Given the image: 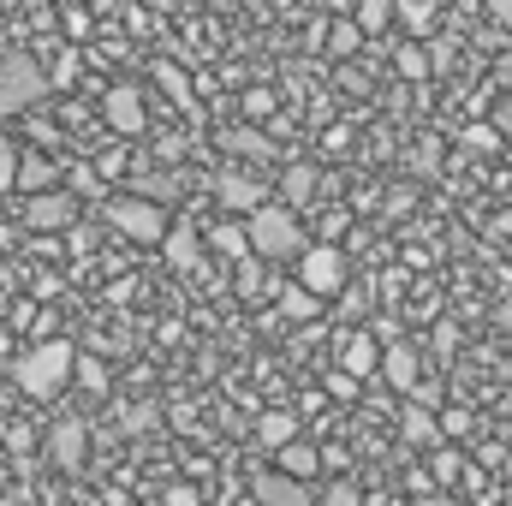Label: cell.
<instances>
[{
  "instance_id": "1",
  "label": "cell",
  "mask_w": 512,
  "mask_h": 506,
  "mask_svg": "<svg viewBox=\"0 0 512 506\" xmlns=\"http://www.w3.org/2000/svg\"><path fill=\"white\" fill-rule=\"evenodd\" d=\"M72 376H78V352H72V340H42V346H30V352L12 364V381H18L24 399H54Z\"/></svg>"
},
{
  "instance_id": "2",
  "label": "cell",
  "mask_w": 512,
  "mask_h": 506,
  "mask_svg": "<svg viewBox=\"0 0 512 506\" xmlns=\"http://www.w3.org/2000/svg\"><path fill=\"white\" fill-rule=\"evenodd\" d=\"M48 90H54V78L42 72L36 54H24V48H6V54H0V120L30 114Z\"/></svg>"
},
{
  "instance_id": "3",
  "label": "cell",
  "mask_w": 512,
  "mask_h": 506,
  "mask_svg": "<svg viewBox=\"0 0 512 506\" xmlns=\"http://www.w3.org/2000/svg\"><path fill=\"white\" fill-rule=\"evenodd\" d=\"M251 227V251L262 262H298V256L310 251L304 245V221H298V209H286V203H268L262 215L245 221Z\"/></svg>"
},
{
  "instance_id": "4",
  "label": "cell",
  "mask_w": 512,
  "mask_h": 506,
  "mask_svg": "<svg viewBox=\"0 0 512 506\" xmlns=\"http://www.w3.org/2000/svg\"><path fill=\"white\" fill-rule=\"evenodd\" d=\"M108 227L131 239V245H167L173 227H167V209L149 203V197H108Z\"/></svg>"
},
{
  "instance_id": "5",
  "label": "cell",
  "mask_w": 512,
  "mask_h": 506,
  "mask_svg": "<svg viewBox=\"0 0 512 506\" xmlns=\"http://www.w3.org/2000/svg\"><path fill=\"white\" fill-rule=\"evenodd\" d=\"M298 286L316 292L322 304L328 298H346V251L340 245H310V251L298 256Z\"/></svg>"
},
{
  "instance_id": "6",
  "label": "cell",
  "mask_w": 512,
  "mask_h": 506,
  "mask_svg": "<svg viewBox=\"0 0 512 506\" xmlns=\"http://www.w3.org/2000/svg\"><path fill=\"white\" fill-rule=\"evenodd\" d=\"M42 453H48V465L66 471V477L84 471V459H90V423H84V417H60V423H48Z\"/></svg>"
},
{
  "instance_id": "7",
  "label": "cell",
  "mask_w": 512,
  "mask_h": 506,
  "mask_svg": "<svg viewBox=\"0 0 512 506\" xmlns=\"http://www.w3.org/2000/svg\"><path fill=\"white\" fill-rule=\"evenodd\" d=\"M382 358H387V346L370 334V328H352L346 340H340V352H334V370H346L352 381H370V376H382Z\"/></svg>"
},
{
  "instance_id": "8",
  "label": "cell",
  "mask_w": 512,
  "mask_h": 506,
  "mask_svg": "<svg viewBox=\"0 0 512 506\" xmlns=\"http://www.w3.org/2000/svg\"><path fill=\"white\" fill-rule=\"evenodd\" d=\"M215 203H221L233 221H251V215L268 209V191H262V179H251V173H221V179H215Z\"/></svg>"
},
{
  "instance_id": "9",
  "label": "cell",
  "mask_w": 512,
  "mask_h": 506,
  "mask_svg": "<svg viewBox=\"0 0 512 506\" xmlns=\"http://www.w3.org/2000/svg\"><path fill=\"white\" fill-rule=\"evenodd\" d=\"M24 221L36 227V233H66L72 221H78V197L60 185V191H48V197H30L24 203Z\"/></svg>"
},
{
  "instance_id": "10",
  "label": "cell",
  "mask_w": 512,
  "mask_h": 506,
  "mask_svg": "<svg viewBox=\"0 0 512 506\" xmlns=\"http://www.w3.org/2000/svg\"><path fill=\"white\" fill-rule=\"evenodd\" d=\"M102 114H108V126L120 131V137H137V131L149 126V108H143V90L137 84H114L108 102H102Z\"/></svg>"
},
{
  "instance_id": "11",
  "label": "cell",
  "mask_w": 512,
  "mask_h": 506,
  "mask_svg": "<svg viewBox=\"0 0 512 506\" xmlns=\"http://www.w3.org/2000/svg\"><path fill=\"white\" fill-rule=\"evenodd\" d=\"M161 256H167L173 274H203V268H209V245H203V233H191V227H173V239L161 245Z\"/></svg>"
},
{
  "instance_id": "12",
  "label": "cell",
  "mask_w": 512,
  "mask_h": 506,
  "mask_svg": "<svg viewBox=\"0 0 512 506\" xmlns=\"http://www.w3.org/2000/svg\"><path fill=\"white\" fill-rule=\"evenodd\" d=\"M382 381L393 387V393H411V387L423 381V358H417V346H411V340L387 346V358H382Z\"/></svg>"
},
{
  "instance_id": "13",
  "label": "cell",
  "mask_w": 512,
  "mask_h": 506,
  "mask_svg": "<svg viewBox=\"0 0 512 506\" xmlns=\"http://www.w3.org/2000/svg\"><path fill=\"white\" fill-rule=\"evenodd\" d=\"M251 495L262 506H310V489H304V483H292V477H280V471H256Z\"/></svg>"
},
{
  "instance_id": "14",
  "label": "cell",
  "mask_w": 512,
  "mask_h": 506,
  "mask_svg": "<svg viewBox=\"0 0 512 506\" xmlns=\"http://www.w3.org/2000/svg\"><path fill=\"white\" fill-rule=\"evenodd\" d=\"M256 441H262L268 453H286L292 441H304V423H298L292 411H256Z\"/></svg>"
},
{
  "instance_id": "15",
  "label": "cell",
  "mask_w": 512,
  "mask_h": 506,
  "mask_svg": "<svg viewBox=\"0 0 512 506\" xmlns=\"http://www.w3.org/2000/svg\"><path fill=\"white\" fill-rule=\"evenodd\" d=\"M399 441H411V447H429V453H435V447H441V417L405 399V405H399Z\"/></svg>"
},
{
  "instance_id": "16",
  "label": "cell",
  "mask_w": 512,
  "mask_h": 506,
  "mask_svg": "<svg viewBox=\"0 0 512 506\" xmlns=\"http://www.w3.org/2000/svg\"><path fill=\"white\" fill-rule=\"evenodd\" d=\"M322 465H328V459H322L310 441H292L286 453H274V471H280V477H292V483H304V489L322 477Z\"/></svg>"
},
{
  "instance_id": "17",
  "label": "cell",
  "mask_w": 512,
  "mask_h": 506,
  "mask_svg": "<svg viewBox=\"0 0 512 506\" xmlns=\"http://www.w3.org/2000/svg\"><path fill=\"white\" fill-rule=\"evenodd\" d=\"M203 245H209V256H227V262H251V227L245 221H221V227H209L203 233Z\"/></svg>"
},
{
  "instance_id": "18",
  "label": "cell",
  "mask_w": 512,
  "mask_h": 506,
  "mask_svg": "<svg viewBox=\"0 0 512 506\" xmlns=\"http://www.w3.org/2000/svg\"><path fill=\"white\" fill-rule=\"evenodd\" d=\"M274 304H280V316H286V322H316V316H322V298H316V292H304L298 280H280V286H274Z\"/></svg>"
},
{
  "instance_id": "19",
  "label": "cell",
  "mask_w": 512,
  "mask_h": 506,
  "mask_svg": "<svg viewBox=\"0 0 512 506\" xmlns=\"http://www.w3.org/2000/svg\"><path fill=\"white\" fill-rule=\"evenodd\" d=\"M316 185H322V173H316V167H286V173H280V197H286V209L310 203V197H316Z\"/></svg>"
},
{
  "instance_id": "20",
  "label": "cell",
  "mask_w": 512,
  "mask_h": 506,
  "mask_svg": "<svg viewBox=\"0 0 512 506\" xmlns=\"http://www.w3.org/2000/svg\"><path fill=\"white\" fill-rule=\"evenodd\" d=\"M155 84L167 90V102H179V108H191V90H197V84L185 78V66H179V60H155Z\"/></svg>"
},
{
  "instance_id": "21",
  "label": "cell",
  "mask_w": 512,
  "mask_h": 506,
  "mask_svg": "<svg viewBox=\"0 0 512 506\" xmlns=\"http://www.w3.org/2000/svg\"><path fill=\"white\" fill-rule=\"evenodd\" d=\"M399 24H405L411 36H429V30L441 24V6H429V0H399Z\"/></svg>"
},
{
  "instance_id": "22",
  "label": "cell",
  "mask_w": 512,
  "mask_h": 506,
  "mask_svg": "<svg viewBox=\"0 0 512 506\" xmlns=\"http://www.w3.org/2000/svg\"><path fill=\"white\" fill-rule=\"evenodd\" d=\"M393 66H399V78H429V72H435V60H429V42H399Z\"/></svg>"
},
{
  "instance_id": "23",
  "label": "cell",
  "mask_w": 512,
  "mask_h": 506,
  "mask_svg": "<svg viewBox=\"0 0 512 506\" xmlns=\"http://www.w3.org/2000/svg\"><path fill=\"white\" fill-rule=\"evenodd\" d=\"M352 18H358V30H364V36H376V30H387V24L399 18V0H364Z\"/></svg>"
},
{
  "instance_id": "24",
  "label": "cell",
  "mask_w": 512,
  "mask_h": 506,
  "mask_svg": "<svg viewBox=\"0 0 512 506\" xmlns=\"http://www.w3.org/2000/svg\"><path fill=\"white\" fill-rule=\"evenodd\" d=\"M60 185H66V191H72V197H78V203H96V197H102V191H108V185H102V173H96V167H72V173H66V179H60Z\"/></svg>"
},
{
  "instance_id": "25",
  "label": "cell",
  "mask_w": 512,
  "mask_h": 506,
  "mask_svg": "<svg viewBox=\"0 0 512 506\" xmlns=\"http://www.w3.org/2000/svg\"><path fill=\"white\" fill-rule=\"evenodd\" d=\"M501 143H507V137H501V126H495V120L465 126V149H471V155H501Z\"/></svg>"
},
{
  "instance_id": "26",
  "label": "cell",
  "mask_w": 512,
  "mask_h": 506,
  "mask_svg": "<svg viewBox=\"0 0 512 506\" xmlns=\"http://www.w3.org/2000/svg\"><path fill=\"white\" fill-rule=\"evenodd\" d=\"M280 280H268V268H262V256H251V262H239V292L245 298H262V292H274Z\"/></svg>"
},
{
  "instance_id": "27",
  "label": "cell",
  "mask_w": 512,
  "mask_h": 506,
  "mask_svg": "<svg viewBox=\"0 0 512 506\" xmlns=\"http://www.w3.org/2000/svg\"><path fill=\"white\" fill-rule=\"evenodd\" d=\"M364 48V30H358V18H340L334 30H328V54H358Z\"/></svg>"
},
{
  "instance_id": "28",
  "label": "cell",
  "mask_w": 512,
  "mask_h": 506,
  "mask_svg": "<svg viewBox=\"0 0 512 506\" xmlns=\"http://www.w3.org/2000/svg\"><path fill=\"white\" fill-rule=\"evenodd\" d=\"M429 465H435V483H441V489H453L459 477H471V471H465V459H459V453H447V447H435V453H429Z\"/></svg>"
},
{
  "instance_id": "29",
  "label": "cell",
  "mask_w": 512,
  "mask_h": 506,
  "mask_svg": "<svg viewBox=\"0 0 512 506\" xmlns=\"http://www.w3.org/2000/svg\"><path fill=\"white\" fill-rule=\"evenodd\" d=\"M18 173H24V149H18V137H6V131H0V191H6V185H18Z\"/></svg>"
},
{
  "instance_id": "30",
  "label": "cell",
  "mask_w": 512,
  "mask_h": 506,
  "mask_svg": "<svg viewBox=\"0 0 512 506\" xmlns=\"http://www.w3.org/2000/svg\"><path fill=\"white\" fill-rule=\"evenodd\" d=\"M471 435V411L465 405H447L441 411V441H465Z\"/></svg>"
},
{
  "instance_id": "31",
  "label": "cell",
  "mask_w": 512,
  "mask_h": 506,
  "mask_svg": "<svg viewBox=\"0 0 512 506\" xmlns=\"http://www.w3.org/2000/svg\"><path fill=\"white\" fill-rule=\"evenodd\" d=\"M405 399H411V405H423V411H435V417L447 411V399H441V387H435V381H417V387H411Z\"/></svg>"
},
{
  "instance_id": "32",
  "label": "cell",
  "mask_w": 512,
  "mask_h": 506,
  "mask_svg": "<svg viewBox=\"0 0 512 506\" xmlns=\"http://www.w3.org/2000/svg\"><path fill=\"white\" fill-rule=\"evenodd\" d=\"M322 506H364V489L358 483H328L322 489Z\"/></svg>"
},
{
  "instance_id": "33",
  "label": "cell",
  "mask_w": 512,
  "mask_h": 506,
  "mask_svg": "<svg viewBox=\"0 0 512 506\" xmlns=\"http://www.w3.org/2000/svg\"><path fill=\"white\" fill-rule=\"evenodd\" d=\"M90 24H96V12H84V6H66L60 12V30L66 36H90Z\"/></svg>"
},
{
  "instance_id": "34",
  "label": "cell",
  "mask_w": 512,
  "mask_h": 506,
  "mask_svg": "<svg viewBox=\"0 0 512 506\" xmlns=\"http://www.w3.org/2000/svg\"><path fill=\"white\" fill-rule=\"evenodd\" d=\"M78 387H90V393H102V387H108V370H102L96 358H78Z\"/></svg>"
},
{
  "instance_id": "35",
  "label": "cell",
  "mask_w": 512,
  "mask_h": 506,
  "mask_svg": "<svg viewBox=\"0 0 512 506\" xmlns=\"http://www.w3.org/2000/svg\"><path fill=\"white\" fill-rule=\"evenodd\" d=\"M48 78H54V84L66 90V84L78 78V48H60V60H54V72H48Z\"/></svg>"
},
{
  "instance_id": "36",
  "label": "cell",
  "mask_w": 512,
  "mask_h": 506,
  "mask_svg": "<svg viewBox=\"0 0 512 506\" xmlns=\"http://www.w3.org/2000/svg\"><path fill=\"white\" fill-rule=\"evenodd\" d=\"M429 60H435V72H447V66L459 60V42H453V36H441V42H429Z\"/></svg>"
},
{
  "instance_id": "37",
  "label": "cell",
  "mask_w": 512,
  "mask_h": 506,
  "mask_svg": "<svg viewBox=\"0 0 512 506\" xmlns=\"http://www.w3.org/2000/svg\"><path fill=\"white\" fill-rule=\"evenodd\" d=\"M358 387H364V381H352L346 370H334V376H328V399H358Z\"/></svg>"
},
{
  "instance_id": "38",
  "label": "cell",
  "mask_w": 512,
  "mask_h": 506,
  "mask_svg": "<svg viewBox=\"0 0 512 506\" xmlns=\"http://www.w3.org/2000/svg\"><path fill=\"white\" fill-rule=\"evenodd\" d=\"M245 114H251V120H268V114H274V90H251V96H245Z\"/></svg>"
},
{
  "instance_id": "39",
  "label": "cell",
  "mask_w": 512,
  "mask_h": 506,
  "mask_svg": "<svg viewBox=\"0 0 512 506\" xmlns=\"http://www.w3.org/2000/svg\"><path fill=\"white\" fill-rule=\"evenodd\" d=\"M161 506H203V495H197L191 483H173V489L161 495Z\"/></svg>"
},
{
  "instance_id": "40",
  "label": "cell",
  "mask_w": 512,
  "mask_h": 506,
  "mask_svg": "<svg viewBox=\"0 0 512 506\" xmlns=\"http://www.w3.org/2000/svg\"><path fill=\"white\" fill-rule=\"evenodd\" d=\"M233 149H239V155H262L268 137H262V131H233Z\"/></svg>"
},
{
  "instance_id": "41",
  "label": "cell",
  "mask_w": 512,
  "mask_h": 506,
  "mask_svg": "<svg viewBox=\"0 0 512 506\" xmlns=\"http://www.w3.org/2000/svg\"><path fill=\"white\" fill-rule=\"evenodd\" d=\"M489 84H495V90H507V96H512V48L501 54V60H495V72H489Z\"/></svg>"
},
{
  "instance_id": "42",
  "label": "cell",
  "mask_w": 512,
  "mask_h": 506,
  "mask_svg": "<svg viewBox=\"0 0 512 506\" xmlns=\"http://www.w3.org/2000/svg\"><path fill=\"white\" fill-rule=\"evenodd\" d=\"M489 24H501L512 36V0H489Z\"/></svg>"
},
{
  "instance_id": "43",
  "label": "cell",
  "mask_w": 512,
  "mask_h": 506,
  "mask_svg": "<svg viewBox=\"0 0 512 506\" xmlns=\"http://www.w3.org/2000/svg\"><path fill=\"white\" fill-rule=\"evenodd\" d=\"M495 126L501 137H512V96H495Z\"/></svg>"
},
{
  "instance_id": "44",
  "label": "cell",
  "mask_w": 512,
  "mask_h": 506,
  "mask_svg": "<svg viewBox=\"0 0 512 506\" xmlns=\"http://www.w3.org/2000/svg\"><path fill=\"white\" fill-rule=\"evenodd\" d=\"M411 506H453V495H423V501H411Z\"/></svg>"
},
{
  "instance_id": "45",
  "label": "cell",
  "mask_w": 512,
  "mask_h": 506,
  "mask_svg": "<svg viewBox=\"0 0 512 506\" xmlns=\"http://www.w3.org/2000/svg\"><path fill=\"white\" fill-rule=\"evenodd\" d=\"M495 322H501V328H512V304H501V310H495Z\"/></svg>"
}]
</instances>
